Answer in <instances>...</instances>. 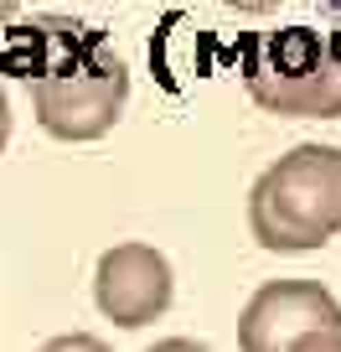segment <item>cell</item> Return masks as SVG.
<instances>
[{"label":"cell","instance_id":"9","mask_svg":"<svg viewBox=\"0 0 341 352\" xmlns=\"http://www.w3.org/2000/svg\"><path fill=\"white\" fill-rule=\"evenodd\" d=\"M320 6H331V11H336V16H341V0H320Z\"/></svg>","mask_w":341,"mask_h":352},{"label":"cell","instance_id":"5","mask_svg":"<svg viewBox=\"0 0 341 352\" xmlns=\"http://www.w3.org/2000/svg\"><path fill=\"white\" fill-rule=\"evenodd\" d=\"M176 296V280H171V264H165L161 249L150 243H119L99 259L93 270V300L99 311L124 331L150 327L155 316H165Z\"/></svg>","mask_w":341,"mask_h":352},{"label":"cell","instance_id":"4","mask_svg":"<svg viewBox=\"0 0 341 352\" xmlns=\"http://www.w3.org/2000/svg\"><path fill=\"white\" fill-rule=\"evenodd\" d=\"M238 342L248 352L285 347H341V306L316 280H269L248 296L238 316Z\"/></svg>","mask_w":341,"mask_h":352},{"label":"cell","instance_id":"8","mask_svg":"<svg viewBox=\"0 0 341 352\" xmlns=\"http://www.w3.org/2000/svg\"><path fill=\"white\" fill-rule=\"evenodd\" d=\"M16 6H21V0H0V26H5V21L16 16Z\"/></svg>","mask_w":341,"mask_h":352},{"label":"cell","instance_id":"3","mask_svg":"<svg viewBox=\"0 0 341 352\" xmlns=\"http://www.w3.org/2000/svg\"><path fill=\"white\" fill-rule=\"evenodd\" d=\"M243 83L279 120H341V42L310 26L264 32L243 47Z\"/></svg>","mask_w":341,"mask_h":352},{"label":"cell","instance_id":"1","mask_svg":"<svg viewBox=\"0 0 341 352\" xmlns=\"http://www.w3.org/2000/svg\"><path fill=\"white\" fill-rule=\"evenodd\" d=\"M0 73L32 83L36 124L67 145L109 135L130 99V67L109 36L67 16H36L5 32Z\"/></svg>","mask_w":341,"mask_h":352},{"label":"cell","instance_id":"2","mask_svg":"<svg viewBox=\"0 0 341 352\" xmlns=\"http://www.w3.org/2000/svg\"><path fill=\"white\" fill-rule=\"evenodd\" d=\"M248 228L269 254H305L341 233V145H295L248 192Z\"/></svg>","mask_w":341,"mask_h":352},{"label":"cell","instance_id":"7","mask_svg":"<svg viewBox=\"0 0 341 352\" xmlns=\"http://www.w3.org/2000/svg\"><path fill=\"white\" fill-rule=\"evenodd\" d=\"M233 11H253V16H264V11H274L279 0H228Z\"/></svg>","mask_w":341,"mask_h":352},{"label":"cell","instance_id":"6","mask_svg":"<svg viewBox=\"0 0 341 352\" xmlns=\"http://www.w3.org/2000/svg\"><path fill=\"white\" fill-rule=\"evenodd\" d=\"M11 140V99H5V88H0V151Z\"/></svg>","mask_w":341,"mask_h":352}]
</instances>
